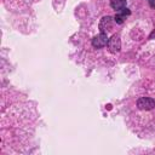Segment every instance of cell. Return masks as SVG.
<instances>
[{
	"label": "cell",
	"instance_id": "1",
	"mask_svg": "<svg viewBox=\"0 0 155 155\" xmlns=\"http://www.w3.org/2000/svg\"><path fill=\"white\" fill-rule=\"evenodd\" d=\"M108 47H109V51L113 52V53L119 52L120 48H121L120 36H119V35H113V36L108 40Z\"/></svg>",
	"mask_w": 155,
	"mask_h": 155
},
{
	"label": "cell",
	"instance_id": "2",
	"mask_svg": "<svg viewBox=\"0 0 155 155\" xmlns=\"http://www.w3.org/2000/svg\"><path fill=\"white\" fill-rule=\"evenodd\" d=\"M137 105L139 109L142 110H150L155 107V102L151 99V98H148V97H142L138 99L137 102Z\"/></svg>",
	"mask_w": 155,
	"mask_h": 155
},
{
	"label": "cell",
	"instance_id": "4",
	"mask_svg": "<svg viewBox=\"0 0 155 155\" xmlns=\"http://www.w3.org/2000/svg\"><path fill=\"white\" fill-rule=\"evenodd\" d=\"M113 24H111V17H104L102 18L101 23H99V29H101V33H107L111 29Z\"/></svg>",
	"mask_w": 155,
	"mask_h": 155
},
{
	"label": "cell",
	"instance_id": "3",
	"mask_svg": "<svg viewBox=\"0 0 155 155\" xmlns=\"http://www.w3.org/2000/svg\"><path fill=\"white\" fill-rule=\"evenodd\" d=\"M107 44H108V38H107V34L105 33H101L99 35H97V36H94L92 39V45L96 48L104 47Z\"/></svg>",
	"mask_w": 155,
	"mask_h": 155
},
{
	"label": "cell",
	"instance_id": "6",
	"mask_svg": "<svg viewBox=\"0 0 155 155\" xmlns=\"http://www.w3.org/2000/svg\"><path fill=\"white\" fill-rule=\"evenodd\" d=\"M149 1H150V5H151V6H155V4H154V1H153V0H149Z\"/></svg>",
	"mask_w": 155,
	"mask_h": 155
},
{
	"label": "cell",
	"instance_id": "5",
	"mask_svg": "<svg viewBox=\"0 0 155 155\" xmlns=\"http://www.w3.org/2000/svg\"><path fill=\"white\" fill-rule=\"evenodd\" d=\"M111 7L114 10H117V11H121L125 8L126 6V0H111Z\"/></svg>",
	"mask_w": 155,
	"mask_h": 155
}]
</instances>
